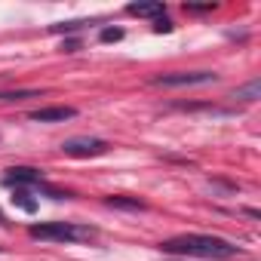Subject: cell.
I'll return each mask as SVG.
<instances>
[{"instance_id": "cell-1", "label": "cell", "mask_w": 261, "mask_h": 261, "mask_svg": "<svg viewBox=\"0 0 261 261\" xmlns=\"http://www.w3.org/2000/svg\"><path fill=\"white\" fill-rule=\"evenodd\" d=\"M160 249L166 255H185V258H215V261H227L233 255H240V246H233L230 240L221 237H209V233H181L172 240H163Z\"/></svg>"}, {"instance_id": "cell-2", "label": "cell", "mask_w": 261, "mask_h": 261, "mask_svg": "<svg viewBox=\"0 0 261 261\" xmlns=\"http://www.w3.org/2000/svg\"><path fill=\"white\" fill-rule=\"evenodd\" d=\"M28 233L34 240H46V243H83V240L98 237V230L92 224H77V221H43V224H31Z\"/></svg>"}, {"instance_id": "cell-3", "label": "cell", "mask_w": 261, "mask_h": 261, "mask_svg": "<svg viewBox=\"0 0 261 261\" xmlns=\"http://www.w3.org/2000/svg\"><path fill=\"white\" fill-rule=\"evenodd\" d=\"M4 185H7V188H25V191H28V188H37V191L43 188L53 200H65V197H68V194H62V191L49 188V185H46V178H43L37 169H28V166H16V169H10V172L4 175Z\"/></svg>"}, {"instance_id": "cell-4", "label": "cell", "mask_w": 261, "mask_h": 261, "mask_svg": "<svg viewBox=\"0 0 261 261\" xmlns=\"http://www.w3.org/2000/svg\"><path fill=\"white\" fill-rule=\"evenodd\" d=\"M62 154L65 157H77V160L101 157V154H108V142L105 139H92V136H74V139L62 142Z\"/></svg>"}, {"instance_id": "cell-5", "label": "cell", "mask_w": 261, "mask_h": 261, "mask_svg": "<svg viewBox=\"0 0 261 261\" xmlns=\"http://www.w3.org/2000/svg\"><path fill=\"white\" fill-rule=\"evenodd\" d=\"M215 83L212 71H175V74H160L154 77V86H203Z\"/></svg>"}, {"instance_id": "cell-6", "label": "cell", "mask_w": 261, "mask_h": 261, "mask_svg": "<svg viewBox=\"0 0 261 261\" xmlns=\"http://www.w3.org/2000/svg\"><path fill=\"white\" fill-rule=\"evenodd\" d=\"M74 114H77L74 108H40V111L31 114V120H37V123H62V120H71Z\"/></svg>"}, {"instance_id": "cell-7", "label": "cell", "mask_w": 261, "mask_h": 261, "mask_svg": "<svg viewBox=\"0 0 261 261\" xmlns=\"http://www.w3.org/2000/svg\"><path fill=\"white\" fill-rule=\"evenodd\" d=\"M126 13L129 16H142V19H163L166 7L160 4V0H157V4H129Z\"/></svg>"}, {"instance_id": "cell-8", "label": "cell", "mask_w": 261, "mask_h": 261, "mask_svg": "<svg viewBox=\"0 0 261 261\" xmlns=\"http://www.w3.org/2000/svg\"><path fill=\"white\" fill-rule=\"evenodd\" d=\"M13 203H16L19 209H25V212H37V203L31 200V191H25V188H16V194H13Z\"/></svg>"}, {"instance_id": "cell-9", "label": "cell", "mask_w": 261, "mask_h": 261, "mask_svg": "<svg viewBox=\"0 0 261 261\" xmlns=\"http://www.w3.org/2000/svg\"><path fill=\"white\" fill-rule=\"evenodd\" d=\"M258 92H261V83H258V80H252V83H246L243 89H237V92H233V98H240V101H255V98H258Z\"/></svg>"}, {"instance_id": "cell-10", "label": "cell", "mask_w": 261, "mask_h": 261, "mask_svg": "<svg viewBox=\"0 0 261 261\" xmlns=\"http://www.w3.org/2000/svg\"><path fill=\"white\" fill-rule=\"evenodd\" d=\"M108 206H117V209H145L142 200H123V197H108Z\"/></svg>"}, {"instance_id": "cell-11", "label": "cell", "mask_w": 261, "mask_h": 261, "mask_svg": "<svg viewBox=\"0 0 261 261\" xmlns=\"http://www.w3.org/2000/svg\"><path fill=\"white\" fill-rule=\"evenodd\" d=\"M154 31H157V34H169V31H172V22H169V19H157Z\"/></svg>"}, {"instance_id": "cell-12", "label": "cell", "mask_w": 261, "mask_h": 261, "mask_svg": "<svg viewBox=\"0 0 261 261\" xmlns=\"http://www.w3.org/2000/svg\"><path fill=\"white\" fill-rule=\"evenodd\" d=\"M120 37H123L120 28H108V31H101V40H120Z\"/></svg>"}, {"instance_id": "cell-13", "label": "cell", "mask_w": 261, "mask_h": 261, "mask_svg": "<svg viewBox=\"0 0 261 261\" xmlns=\"http://www.w3.org/2000/svg\"><path fill=\"white\" fill-rule=\"evenodd\" d=\"M169 261H185V258H169Z\"/></svg>"}]
</instances>
